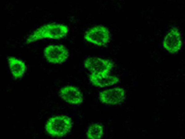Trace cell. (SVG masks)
Segmentation results:
<instances>
[{
	"mask_svg": "<svg viewBox=\"0 0 185 139\" xmlns=\"http://www.w3.org/2000/svg\"><path fill=\"white\" fill-rule=\"evenodd\" d=\"M69 32L68 27L64 24L50 23L42 26L28 37L27 44L43 39H58L65 37Z\"/></svg>",
	"mask_w": 185,
	"mask_h": 139,
	"instance_id": "obj_1",
	"label": "cell"
},
{
	"mask_svg": "<svg viewBox=\"0 0 185 139\" xmlns=\"http://www.w3.org/2000/svg\"><path fill=\"white\" fill-rule=\"evenodd\" d=\"M72 127L71 119L68 116L61 115L51 117L46 124L47 132L55 137H62L70 131Z\"/></svg>",
	"mask_w": 185,
	"mask_h": 139,
	"instance_id": "obj_2",
	"label": "cell"
},
{
	"mask_svg": "<svg viewBox=\"0 0 185 139\" xmlns=\"http://www.w3.org/2000/svg\"><path fill=\"white\" fill-rule=\"evenodd\" d=\"M84 65L91 74L100 75L109 74L113 67V63L110 60L95 57L86 58Z\"/></svg>",
	"mask_w": 185,
	"mask_h": 139,
	"instance_id": "obj_3",
	"label": "cell"
},
{
	"mask_svg": "<svg viewBox=\"0 0 185 139\" xmlns=\"http://www.w3.org/2000/svg\"><path fill=\"white\" fill-rule=\"evenodd\" d=\"M84 38L87 42L98 46H103L109 42L110 33L106 27L96 26L86 32Z\"/></svg>",
	"mask_w": 185,
	"mask_h": 139,
	"instance_id": "obj_4",
	"label": "cell"
},
{
	"mask_svg": "<svg viewBox=\"0 0 185 139\" xmlns=\"http://www.w3.org/2000/svg\"><path fill=\"white\" fill-rule=\"evenodd\" d=\"M44 56L51 63L59 64L66 61L69 56L68 49L64 45H49L44 49Z\"/></svg>",
	"mask_w": 185,
	"mask_h": 139,
	"instance_id": "obj_5",
	"label": "cell"
},
{
	"mask_svg": "<svg viewBox=\"0 0 185 139\" xmlns=\"http://www.w3.org/2000/svg\"><path fill=\"white\" fill-rule=\"evenodd\" d=\"M125 92L121 88H114L105 90L100 92L99 99L103 103L109 105H116L123 102L125 99Z\"/></svg>",
	"mask_w": 185,
	"mask_h": 139,
	"instance_id": "obj_6",
	"label": "cell"
},
{
	"mask_svg": "<svg viewBox=\"0 0 185 139\" xmlns=\"http://www.w3.org/2000/svg\"><path fill=\"white\" fill-rule=\"evenodd\" d=\"M163 45L170 53H174L179 51L181 47L182 41L178 29L174 28L171 30L165 36Z\"/></svg>",
	"mask_w": 185,
	"mask_h": 139,
	"instance_id": "obj_7",
	"label": "cell"
},
{
	"mask_svg": "<svg viewBox=\"0 0 185 139\" xmlns=\"http://www.w3.org/2000/svg\"><path fill=\"white\" fill-rule=\"evenodd\" d=\"M59 94L66 102L73 104L81 103L83 101V96L79 89L76 86H67L62 88Z\"/></svg>",
	"mask_w": 185,
	"mask_h": 139,
	"instance_id": "obj_8",
	"label": "cell"
},
{
	"mask_svg": "<svg viewBox=\"0 0 185 139\" xmlns=\"http://www.w3.org/2000/svg\"><path fill=\"white\" fill-rule=\"evenodd\" d=\"M89 78L93 86L100 87L112 86L118 82V78L116 76L109 74L100 75L91 74Z\"/></svg>",
	"mask_w": 185,
	"mask_h": 139,
	"instance_id": "obj_9",
	"label": "cell"
},
{
	"mask_svg": "<svg viewBox=\"0 0 185 139\" xmlns=\"http://www.w3.org/2000/svg\"><path fill=\"white\" fill-rule=\"evenodd\" d=\"M8 61L10 69L15 78L23 77L25 72L26 66L22 60L13 57H9Z\"/></svg>",
	"mask_w": 185,
	"mask_h": 139,
	"instance_id": "obj_10",
	"label": "cell"
},
{
	"mask_svg": "<svg viewBox=\"0 0 185 139\" xmlns=\"http://www.w3.org/2000/svg\"><path fill=\"white\" fill-rule=\"evenodd\" d=\"M103 128L102 126L98 123L91 124L88 127L87 137L88 139H100L103 134Z\"/></svg>",
	"mask_w": 185,
	"mask_h": 139,
	"instance_id": "obj_11",
	"label": "cell"
}]
</instances>
